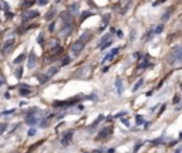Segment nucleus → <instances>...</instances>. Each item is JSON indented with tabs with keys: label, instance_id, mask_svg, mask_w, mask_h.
Returning <instances> with one entry per match:
<instances>
[{
	"label": "nucleus",
	"instance_id": "nucleus-1",
	"mask_svg": "<svg viewBox=\"0 0 182 153\" xmlns=\"http://www.w3.org/2000/svg\"><path fill=\"white\" fill-rule=\"evenodd\" d=\"M171 64L174 65H182V47L176 46L172 48L171 53Z\"/></svg>",
	"mask_w": 182,
	"mask_h": 153
},
{
	"label": "nucleus",
	"instance_id": "nucleus-2",
	"mask_svg": "<svg viewBox=\"0 0 182 153\" xmlns=\"http://www.w3.org/2000/svg\"><path fill=\"white\" fill-rule=\"evenodd\" d=\"M81 99H88V96H77V98H73L70 101H56L53 105L54 108H64V106H71V105H76L78 101Z\"/></svg>",
	"mask_w": 182,
	"mask_h": 153
},
{
	"label": "nucleus",
	"instance_id": "nucleus-3",
	"mask_svg": "<svg viewBox=\"0 0 182 153\" xmlns=\"http://www.w3.org/2000/svg\"><path fill=\"white\" fill-rule=\"evenodd\" d=\"M37 112H40L37 108H33V109H30V111L27 112V118H26V123H27V125L33 126V125H36V123L39 122V118L34 115V113H37Z\"/></svg>",
	"mask_w": 182,
	"mask_h": 153
},
{
	"label": "nucleus",
	"instance_id": "nucleus-4",
	"mask_svg": "<svg viewBox=\"0 0 182 153\" xmlns=\"http://www.w3.org/2000/svg\"><path fill=\"white\" fill-rule=\"evenodd\" d=\"M83 50H84V43L80 41V40H77L76 43L71 46V54L77 57V55H80V53H81Z\"/></svg>",
	"mask_w": 182,
	"mask_h": 153
},
{
	"label": "nucleus",
	"instance_id": "nucleus-5",
	"mask_svg": "<svg viewBox=\"0 0 182 153\" xmlns=\"http://www.w3.org/2000/svg\"><path fill=\"white\" fill-rule=\"evenodd\" d=\"M36 17H39V12L31 10V12H26V13H23L21 20H23V23H27V21H30V20H33V18H36Z\"/></svg>",
	"mask_w": 182,
	"mask_h": 153
},
{
	"label": "nucleus",
	"instance_id": "nucleus-6",
	"mask_svg": "<svg viewBox=\"0 0 182 153\" xmlns=\"http://www.w3.org/2000/svg\"><path fill=\"white\" fill-rule=\"evenodd\" d=\"M112 133V128H104L100 133H98V136H97V140H104L107 139L110 135Z\"/></svg>",
	"mask_w": 182,
	"mask_h": 153
},
{
	"label": "nucleus",
	"instance_id": "nucleus-7",
	"mask_svg": "<svg viewBox=\"0 0 182 153\" xmlns=\"http://www.w3.org/2000/svg\"><path fill=\"white\" fill-rule=\"evenodd\" d=\"M73 135H74V132H73V130H68V132H65V133H64V136H63V139H61V145H63V146H67V145L71 142Z\"/></svg>",
	"mask_w": 182,
	"mask_h": 153
},
{
	"label": "nucleus",
	"instance_id": "nucleus-8",
	"mask_svg": "<svg viewBox=\"0 0 182 153\" xmlns=\"http://www.w3.org/2000/svg\"><path fill=\"white\" fill-rule=\"evenodd\" d=\"M34 65H36V54H34V51H30L29 53V60H27V68L33 70Z\"/></svg>",
	"mask_w": 182,
	"mask_h": 153
},
{
	"label": "nucleus",
	"instance_id": "nucleus-9",
	"mask_svg": "<svg viewBox=\"0 0 182 153\" xmlns=\"http://www.w3.org/2000/svg\"><path fill=\"white\" fill-rule=\"evenodd\" d=\"M60 17H61V20H63L64 24H68V23H71V20H73V16H71L70 12H63Z\"/></svg>",
	"mask_w": 182,
	"mask_h": 153
},
{
	"label": "nucleus",
	"instance_id": "nucleus-10",
	"mask_svg": "<svg viewBox=\"0 0 182 153\" xmlns=\"http://www.w3.org/2000/svg\"><path fill=\"white\" fill-rule=\"evenodd\" d=\"M56 14H57V10H56L54 7H51V9L47 12V14H46V21H51Z\"/></svg>",
	"mask_w": 182,
	"mask_h": 153
},
{
	"label": "nucleus",
	"instance_id": "nucleus-11",
	"mask_svg": "<svg viewBox=\"0 0 182 153\" xmlns=\"http://www.w3.org/2000/svg\"><path fill=\"white\" fill-rule=\"evenodd\" d=\"M73 30V24L71 23H68V24H64L63 26V29H61V34L63 35H67V34H70Z\"/></svg>",
	"mask_w": 182,
	"mask_h": 153
},
{
	"label": "nucleus",
	"instance_id": "nucleus-12",
	"mask_svg": "<svg viewBox=\"0 0 182 153\" xmlns=\"http://www.w3.org/2000/svg\"><path fill=\"white\" fill-rule=\"evenodd\" d=\"M118 51H120V48H112V50H111V53H110V54H107L105 57H104L103 62H107L108 60H111L114 55H117V54H118Z\"/></svg>",
	"mask_w": 182,
	"mask_h": 153
},
{
	"label": "nucleus",
	"instance_id": "nucleus-13",
	"mask_svg": "<svg viewBox=\"0 0 182 153\" xmlns=\"http://www.w3.org/2000/svg\"><path fill=\"white\" fill-rule=\"evenodd\" d=\"M148 60H150V57H148V55H145V57H144V60H141L142 62H139V64H138V68L141 70V68H147V67H150V65H151V62H148Z\"/></svg>",
	"mask_w": 182,
	"mask_h": 153
},
{
	"label": "nucleus",
	"instance_id": "nucleus-14",
	"mask_svg": "<svg viewBox=\"0 0 182 153\" xmlns=\"http://www.w3.org/2000/svg\"><path fill=\"white\" fill-rule=\"evenodd\" d=\"M13 44H14V40H13V38H12V40H7V41L4 43V46H3V50H1V51L6 54V53H7V51L12 48V46H13Z\"/></svg>",
	"mask_w": 182,
	"mask_h": 153
},
{
	"label": "nucleus",
	"instance_id": "nucleus-15",
	"mask_svg": "<svg viewBox=\"0 0 182 153\" xmlns=\"http://www.w3.org/2000/svg\"><path fill=\"white\" fill-rule=\"evenodd\" d=\"M115 88H117L118 95H121L122 94V81H121V78H117V79H115Z\"/></svg>",
	"mask_w": 182,
	"mask_h": 153
},
{
	"label": "nucleus",
	"instance_id": "nucleus-16",
	"mask_svg": "<svg viewBox=\"0 0 182 153\" xmlns=\"http://www.w3.org/2000/svg\"><path fill=\"white\" fill-rule=\"evenodd\" d=\"M80 10V3H73L70 7H68V12L70 13H77Z\"/></svg>",
	"mask_w": 182,
	"mask_h": 153
},
{
	"label": "nucleus",
	"instance_id": "nucleus-17",
	"mask_svg": "<svg viewBox=\"0 0 182 153\" xmlns=\"http://www.w3.org/2000/svg\"><path fill=\"white\" fill-rule=\"evenodd\" d=\"M90 37H91V33H90V31H85V33H83V35L80 37V41H83V43L85 44V43L88 41V38H90Z\"/></svg>",
	"mask_w": 182,
	"mask_h": 153
},
{
	"label": "nucleus",
	"instance_id": "nucleus-18",
	"mask_svg": "<svg viewBox=\"0 0 182 153\" xmlns=\"http://www.w3.org/2000/svg\"><path fill=\"white\" fill-rule=\"evenodd\" d=\"M57 72H58V67H56V65H54V67H50V68H48V71H47V75H48V76H53V75H56Z\"/></svg>",
	"mask_w": 182,
	"mask_h": 153
},
{
	"label": "nucleus",
	"instance_id": "nucleus-19",
	"mask_svg": "<svg viewBox=\"0 0 182 153\" xmlns=\"http://www.w3.org/2000/svg\"><path fill=\"white\" fill-rule=\"evenodd\" d=\"M34 3H36V0H24L21 6H23V9H29V7H31Z\"/></svg>",
	"mask_w": 182,
	"mask_h": 153
},
{
	"label": "nucleus",
	"instance_id": "nucleus-20",
	"mask_svg": "<svg viewBox=\"0 0 182 153\" xmlns=\"http://www.w3.org/2000/svg\"><path fill=\"white\" fill-rule=\"evenodd\" d=\"M142 84H144V79H142V78H139V79L136 81V84L134 85V87H132V91H134V92L138 91V89H139V88L142 87Z\"/></svg>",
	"mask_w": 182,
	"mask_h": 153
},
{
	"label": "nucleus",
	"instance_id": "nucleus-21",
	"mask_svg": "<svg viewBox=\"0 0 182 153\" xmlns=\"http://www.w3.org/2000/svg\"><path fill=\"white\" fill-rule=\"evenodd\" d=\"M108 21H110V14H105V16H104V18H103V26H101L100 31H103L104 29H105L107 24H108Z\"/></svg>",
	"mask_w": 182,
	"mask_h": 153
},
{
	"label": "nucleus",
	"instance_id": "nucleus-22",
	"mask_svg": "<svg viewBox=\"0 0 182 153\" xmlns=\"http://www.w3.org/2000/svg\"><path fill=\"white\" fill-rule=\"evenodd\" d=\"M135 123L136 126H141V125H144L145 121H144V116H141V115H136L135 116Z\"/></svg>",
	"mask_w": 182,
	"mask_h": 153
},
{
	"label": "nucleus",
	"instance_id": "nucleus-23",
	"mask_svg": "<svg viewBox=\"0 0 182 153\" xmlns=\"http://www.w3.org/2000/svg\"><path fill=\"white\" fill-rule=\"evenodd\" d=\"M24 60H26V54L23 53V54H20V55H19V57H17L13 62H14V64H20V62H23Z\"/></svg>",
	"mask_w": 182,
	"mask_h": 153
},
{
	"label": "nucleus",
	"instance_id": "nucleus-24",
	"mask_svg": "<svg viewBox=\"0 0 182 153\" xmlns=\"http://www.w3.org/2000/svg\"><path fill=\"white\" fill-rule=\"evenodd\" d=\"M101 121H104V115H98V118H97V119L94 121V123H92V125L90 126V129H91V128H94V126H97V125L101 122Z\"/></svg>",
	"mask_w": 182,
	"mask_h": 153
},
{
	"label": "nucleus",
	"instance_id": "nucleus-25",
	"mask_svg": "<svg viewBox=\"0 0 182 153\" xmlns=\"http://www.w3.org/2000/svg\"><path fill=\"white\" fill-rule=\"evenodd\" d=\"M152 145H162V143H165V140H164V138H158V139H152V140H150Z\"/></svg>",
	"mask_w": 182,
	"mask_h": 153
},
{
	"label": "nucleus",
	"instance_id": "nucleus-26",
	"mask_svg": "<svg viewBox=\"0 0 182 153\" xmlns=\"http://www.w3.org/2000/svg\"><path fill=\"white\" fill-rule=\"evenodd\" d=\"M30 89H27V88H21V89H20V95H21V96H30Z\"/></svg>",
	"mask_w": 182,
	"mask_h": 153
},
{
	"label": "nucleus",
	"instance_id": "nucleus-27",
	"mask_svg": "<svg viewBox=\"0 0 182 153\" xmlns=\"http://www.w3.org/2000/svg\"><path fill=\"white\" fill-rule=\"evenodd\" d=\"M90 16H92V13H90V12H84L83 16H81V18H80V23H83V21H84L85 18H88Z\"/></svg>",
	"mask_w": 182,
	"mask_h": 153
},
{
	"label": "nucleus",
	"instance_id": "nucleus-28",
	"mask_svg": "<svg viewBox=\"0 0 182 153\" xmlns=\"http://www.w3.org/2000/svg\"><path fill=\"white\" fill-rule=\"evenodd\" d=\"M0 9L4 10V12L7 13V12H9V4H7L6 1H0Z\"/></svg>",
	"mask_w": 182,
	"mask_h": 153
},
{
	"label": "nucleus",
	"instance_id": "nucleus-29",
	"mask_svg": "<svg viewBox=\"0 0 182 153\" xmlns=\"http://www.w3.org/2000/svg\"><path fill=\"white\" fill-rule=\"evenodd\" d=\"M37 79H39L41 84H44L46 81L48 79V75H37Z\"/></svg>",
	"mask_w": 182,
	"mask_h": 153
},
{
	"label": "nucleus",
	"instance_id": "nucleus-30",
	"mask_svg": "<svg viewBox=\"0 0 182 153\" xmlns=\"http://www.w3.org/2000/svg\"><path fill=\"white\" fill-rule=\"evenodd\" d=\"M142 143H144L142 140H139L138 143H135V146H134V153H136V152H138V150H139V147L142 146Z\"/></svg>",
	"mask_w": 182,
	"mask_h": 153
},
{
	"label": "nucleus",
	"instance_id": "nucleus-31",
	"mask_svg": "<svg viewBox=\"0 0 182 153\" xmlns=\"http://www.w3.org/2000/svg\"><path fill=\"white\" fill-rule=\"evenodd\" d=\"M111 43H112V40H110V41H107V43H104V44H101V46H100V48H101V50H105L107 47L111 46Z\"/></svg>",
	"mask_w": 182,
	"mask_h": 153
},
{
	"label": "nucleus",
	"instance_id": "nucleus-32",
	"mask_svg": "<svg viewBox=\"0 0 182 153\" xmlns=\"http://www.w3.org/2000/svg\"><path fill=\"white\" fill-rule=\"evenodd\" d=\"M162 30H164V26L162 24H159V26H156V29H155V34H159V33H162Z\"/></svg>",
	"mask_w": 182,
	"mask_h": 153
},
{
	"label": "nucleus",
	"instance_id": "nucleus-33",
	"mask_svg": "<svg viewBox=\"0 0 182 153\" xmlns=\"http://www.w3.org/2000/svg\"><path fill=\"white\" fill-rule=\"evenodd\" d=\"M6 128H7V123H0V135H1V133H4Z\"/></svg>",
	"mask_w": 182,
	"mask_h": 153
},
{
	"label": "nucleus",
	"instance_id": "nucleus-34",
	"mask_svg": "<svg viewBox=\"0 0 182 153\" xmlns=\"http://www.w3.org/2000/svg\"><path fill=\"white\" fill-rule=\"evenodd\" d=\"M36 133H37V130H36L34 128H31V129H29V132H27V135H29V136H34Z\"/></svg>",
	"mask_w": 182,
	"mask_h": 153
},
{
	"label": "nucleus",
	"instance_id": "nucleus-35",
	"mask_svg": "<svg viewBox=\"0 0 182 153\" xmlns=\"http://www.w3.org/2000/svg\"><path fill=\"white\" fill-rule=\"evenodd\" d=\"M71 62V58L70 57H65L64 60H63V62H61V65H67V64H70Z\"/></svg>",
	"mask_w": 182,
	"mask_h": 153
},
{
	"label": "nucleus",
	"instance_id": "nucleus-36",
	"mask_svg": "<svg viewBox=\"0 0 182 153\" xmlns=\"http://www.w3.org/2000/svg\"><path fill=\"white\" fill-rule=\"evenodd\" d=\"M21 74H23V68H19L16 71V78H21Z\"/></svg>",
	"mask_w": 182,
	"mask_h": 153
},
{
	"label": "nucleus",
	"instance_id": "nucleus-37",
	"mask_svg": "<svg viewBox=\"0 0 182 153\" xmlns=\"http://www.w3.org/2000/svg\"><path fill=\"white\" fill-rule=\"evenodd\" d=\"M179 101H181V96H179V95H175V96H174V104L176 105Z\"/></svg>",
	"mask_w": 182,
	"mask_h": 153
},
{
	"label": "nucleus",
	"instance_id": "nucleus-38",
	"mask_svg": "<svg viewBox=\"0 0 182 153\" xmlns=\"http://www.w3.org/2000/svg\"><path fill=\"white\" fill-rule=\"evenodd\" d=\"M14 112V109H10V111H4V112H1L0 115H10V113H13Z\"/></svg>",
	"mask_w": 182,
	"mask_h": 153
},
{
	"label": "nucleus",
	"instance_id": "nucleus-39",
	"mask_svg": "<svg viewBox=\"0 0 182 153\" xmlns=\"http://www.w3.org/2000/svg\"><path fill=\"white\" fill-rule=\"evenodd\" d=\"M121 122L125 125V126H130V121L128 119H125V118H121Z\"/></svg>",
	"mask_w": 182,
	"mask_h": 153
},
{
	"label": "nucleus",
	"instance_id": "nucleus-40",
	"mask_svg": "<svg viewBox=\"0 0 182 153\" xmlns=\"http://www.w3.org/2000/svg\"><path fill=\"white\" fill-rule=\"evenodd\" d=\"M54 30H56V24H54V23H51V24H50V27H48V31H51V33H53Z\"/></svg>",
	"mask_w": 182,
	"mask_h": 153
},
{
	"label": "nucleus",
	"instance_id": "nucleus-41",
	"mask_svg": "<svg viewBox=\"0 0 182 153\" xmlns=\"http://www.w3.org/2000/svg\"><path fill=\"white\" fill-rule=\"evenodd\" d=\"M47 122H48V119H46V118H44V119L40 122V126H41V128H44L46 125H47Z\"/></svg>",
	"mask_w": 182,
	"mask_h": 153
},
{
	"label": "nucleus",
	"instance_id": "nucleus-42",
	"mask_svg": "<svg viewBox=\"0 0 182 153\" xmlns=\"http://www.w3.org/2000/svg\"><path fill=\"white\" fill-rule=\"evenodd\" d=\"M125 115H127V112H120V113H117L114 118H121V116H125Z\"/></svg>",
	"mask_w": 182,
	"mask_h": 153
},
{
	"label": "nucleus",
	"instance_id": "nucleus-43",
	"mask_svg": "<svg viewBox=\"0 0 182 153\" xmlns=\"http://www.w3.org/2000/svg\"><path fill=\"white\" fill-rule=\"evenodd\" d=\"M3 84H4V75H3V74H0V87H1Z\"/></svg>",
	"mask_w": 182,
	"mask_h": 153
},
{
	"label": "nucleus",
	"instance_id": "nucleus-44",
	"mask_svg": "<svg viewBox=\"0 0 182 153\" xmlns=\"http://www.w3.org/2000/svg\"><path fill=\"white\" fill-rule=\"evenodd\" d=\"M47 3H48L47 0H39V4H40V6H46Z\"/></svg>",
	"mask_w": 182,
	"mask_h": 153
},
{
	"label": "nucleus",
	"instance_id": "nucleus-45",
	"mask_svg": "<svg viewBox=\"0 0 182 153\" xmlns=\"http://www.w3.org/2000/svg\"><path fill=\"white\" fill-rule=\"evenodd\" d=\"M39 44H43V34H39Z\"/></svg>",
	"mask_w": 182,
	"mask_h": 153
},
{
	"label": "nucleus",
	"instance_id": "nucleus-46",
	"mask_svg": "<svg viewBox=\"0 0 182 153\" xmlns=\"http://www.w3.org/2000/svg\"><path fill=\"white\" fill-rule=\"evenodd\" d=\"M168 18H169V12H168V13H165V14L162 16V20H168Z\"/></svg>",
	"mask_w": 182,
	"mask_h": 153
},
{
	"label": "nucleus",
	"instance_id": "nucleus-47",
	"mask_svg": "<svg viewBox=\"0 0 182 153\" xmlns=\"http://www.w3.org/2000/svg\"><path fill=\"white\" fill-rule=\"evenodd\" d=\"M162 1H165V0H156V1H154V6H159V3H162Z\"/></svg>",
	"mask_w": 182,
	"mask_h": 153
},
{
	"label": "nucleus",
	"instance_id": "nucleus-48",
	"mask_svg": "<svg viewBox=\"0 0 182 153\" xmlns=\"http://www.w3.org/2000/svg\"><path fill=\"white\" fill-rule=\"evenodd\" d=\"M6 16H7V18H13V13H9V12H7V13H6Z\"/></svg>",
	"mask_w": 182,
	"mask_h": 153
},
{
	"label": "nucleus",
	"instance_id": "nucleus-49",
	"mask_svg": "<svg viewBox=\"0 0 182 153\" xmlns=\"http://www.w3.org/2000/svg\"><path fill=\"white\" fill-rule=\"evenodd\" d=\"M174 153H182V149L181 147H176V149H175V152Z\"/></svg>",
	"mask_w": 182,
	"mask_h": 153
},
{
	"label": "nucleus",
	"instance_id": "nucleus-50",
	"mask_svg": "<svg viewBox=\"0 0 182 153\" xmlns=\"http://www.w3.org/2000/svg\"><path fill=\"white\" fill-rule=\"evenodd\" d=\"M77 109H78V111H83L84 106H83V105H77Z\"/></svg>",
	"mask_w": 182,
	"mask_h": 153
},
{
	"label": "nucleus",
	"instance_id": "nucleus-51",
	"mask_svg": "<svg viewBox=\"0 0 182 153\" xmlns=\"http://www.w3.org/2000/svg\"><path fill=\"white\" fill-rule=\"evenodd\" d=\"M117 35H118V37H122V31L118 30V31H117Z\"/></svg>",
	"mask_w": 182,
	"mask_h": 153
},
{
	"label": "nucleus",
	"instance_id": "nucleus-52",
	"mask_svg": "<svg viewBox=\"0 0 182 153\" xmlns=\"http://www.w3.org/2000/svg\"><path fill=\"white\" fill-rule=\"evenodd\" d=\"M107 153H115V149H110Z\"/></svg>",
	"mask_w": 182,
	"mask_h": 153
},
{
	"label": "nucleus",
	"instance_id": "nucleus-53",
	"mask_svg": "<svg viewBox=\"0 0 182 153\" xmlns=\"http://www.w3.org/2000/svg\"><path fill=\"white\" fill-rule=\"evenodd\" d=\"M179 140H182V132L179 133Z\"/></svg>",
	"mask_w": 182,
	"mask_h": 153
},
{
	"label": "nucleus",
	"instance_id": "nucleus-54",
	"mask_svg": "<svg viewBox=\"0 0 182 153\" xmlns=\"http://www.w3.org/2000/svg\"><path fill=\"white\" fill-rule=\"evenodd\" d=\"M60 1H61V0H56V3H60Z\"/></svg>",
	"mask_w": 182,
	"mask_h": 153
}]
</instances>
